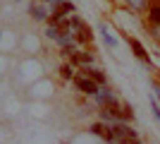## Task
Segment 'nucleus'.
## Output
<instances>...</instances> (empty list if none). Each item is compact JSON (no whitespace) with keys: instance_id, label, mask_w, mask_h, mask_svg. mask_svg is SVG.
Here are the masks:
<instances>
[{"instance_id":"nucleus-9","label":"nucleus","mask_w":160,"mask_h":144,"mask_svg":"<svg viewBox=\"0 0 160 144\" xmlns=\"http://www.w3.org/2000/svg\"><path fill=\"white\" fill-rule=\"evenodd\" d=\"M148 22L151 24H160V5L158 3H151V7H148Z\"/></svg>"},{"instance_id":"nucleus-5","label":"nucleus","mask_w":160,"mask_h":144,"mask_svg":"<svg viewBox=\"0 0 160 144\" xmlns=\"http://www.w3.org/2000/svg\"><path fill=\"white\" fill-rule=\"evenodd\" d=\"M96 101H98L100 106H103V108H108V106L117 103V99H115V94H112V91H110V89L105 87V89H100L98 94H96Z\"/></svg>"},{"instance_id":"nucleus-8","label":"nucleus","mask_w":160,"mask_h":144,"mask_svg":"<svg viewBox=\"0 0 160 144\" xmlns=\"http://www.w3.org/2000/svg\"><path fill=\"white\" fill-rule=\"evenodd\" d=\"M93 39V34H91V29H88V24L84 29H79V31H74V41H79V43H88Z\"/></svg>"},{"instance_id":"nucleus-4","label":"nucleus","mask_w":160,"mask_h":144,"mask_svg":"<svg viewBox=\"0 0 160 144\" xmlns=\"http://www.w3.org/2000/svg\"><path fill=\"white\" fill-rule=\"evenodd\" d=\"M91 62H93V55L91 53H77V51H74L72 55H69V65H81V67H86V65H91Z\"/></svg>"},{"instance_id":"nucleus-15","label":"nucleus","mask_w":160,"mask_h":144,"mask_svg":"<svg viewBox=\"0 0 160 144\" xmlns=\"http://www.w3.org/2000/svg\"><path fill=\"white\" fill-rule=\"evenodd\" d=\"M46 36H48V39H53V41H58V39H60L58 27H48V29H46Z\"/></svg>"},{"instance_id":"nucleus-13","label":"nucleus","mask_w":160,"mask_h":144,"mask_svg":"<svg viewBox=\"0 0 160 144\" xmlns=\"http://www.w3.org/2000/svg\"><path fill=\"white\" fill-rule=\"evenodd\" d=\"M60 77H62V79H74V77H77V75H74V67L69 65V62L60 67Z\"/></svg>"},{"instance_id":"nucleus-11","label":"nucleus","mask_w":160,"mask_h":144,"mask_svg":"<svg viewBox=\"0 0 160 144\" xmlns=\"http://www.w3.org/2000/svg\"><path fill=\"white\" fill-rule=\"evenodd\" d=\"M100 34H103V41H105V46H110V48L117 46V39H115V36L108 31V27H100Z\"/></svg>"},{"instance_id":"nucleus-1","label":"nucleus","mask_w":160,"mask_h":144,"mask_svg":"<svg viewBox=\"0 0 160 144\" xmlns=\"http://www.w3.org/2000/svg\"><path fill=\"white\" fill-rule=\"evenodd\" d=\"M74 84H77V89H79V91H84V94H88V96H96L100 91L98 84H96L93 79L84 77V75H77V77H74Z\"/></svg>"},{"instance_id":"nucleus-2","label":"nucleus","mask_w":160,"mask_h":144,"mask_svg":"<svg viewBox=\"0 0 160 144\" xmlns=\"http://www.w3.org/2000/svg\"><path fill=\"white\" fill-rule=\"evenodd\" d=\"M91 132L98 135V137H103L108 144L117 142V137H115V132H112V125H108V123H93L91 125Z\"/></svg>"},{"instance_id":"nucleus-18","label":"nucleus","mask_w":160,"mask_h":144,"mask_svg":"<svg viewBox=\"0 0 160 144\" xmlns=\"http://www.w3.org/2000/svg\"><path fill=\"white\" fill-rule=\"evenodd\" d=\"M48 3H50V5L55 7V5H60V3H67V0H48Z\"/></svg>"},{"instance_id":"nucleus-7","label":"nucleus","mask_w":160,"mask_h":144,"mask_svg":"<svg viewBox=\"0 0 160 144\" xmlns=\"http://www.w3.org/2000/svg\"><path fill=\"white\" fill-rule=\"evenodd\" d=\"M112 132H115V137L122 139V137H132V135H136V132L129 127L127 123H112Z\"/></svg>"},{"instance_id":"nucleus-3","label":"nucleus","mask_w":160,"mask_h":144,"mask_svg":"<svg viewBox=\"0 0 160 144\" xmlns=\"http://www.w3.org/2000/svg\"><path fill=\"white\" fill-rule=\"evenodd\" d=\"M81 75L84 77H88V79H93L96 84H105V75H103V70H98V67H91V65H86V67H81Z\"/></svg>"},{"instance_id":"nucleus-16","label":"nucleus","mask_w":160,"mask_h":144,"mask_svg":"<svg viewBox=\"0 0 160 144\" xmlns=\"http://www.w3.org/2000/svg\"><path fill=\"white\" fill-rule=\"evenodd\" d=\"M117 144H141V139L136 137V135H132V137H122V139H117Z\"/></svg>"},{"instance_id":"nucleus-19","label":"nucleus","mask_w":160,"mask_h":144,"mask_svg":"<svg viewBox=\"0 0 160 144\" xmlns=\"http://www.w3.org/2000/svg\"><path fill=\"white\" fill-rule=\"evenodd\" d=\"M155 96H158V103H160V87H155Z\"/></svg>"},{"instance_id":"nucleus-10","label":"nucleus","mask_w":160,"mask_h":144,"mask_svg":"<svg viewBox=\"0 0 160 144\" xmlns=\"http://www.w3.org/2000/svg\"><path fill=\"white\" fill-rule=\"evenodd\" d=\"M29 14H31V17H33L36 22H43V19H48L46 10H43L41 5H31V7H29Z\"/></svg>"},{"instance_id":"nucleus-6","label":"nucleus","mask_w":160,"mask_h":144,"mask_svg":"<svg viewBox=\"0 0 160 144\" xmlns=\"http://www.w3.org/2000/svg\"><path fill=\"white\" fill-rule=\"evenodd\" d=\"M127 41H129V46H132L134 55H136L139 60H146L148 62V53H146V48H143V43H141L139 39H127Z\"/></svg>"},{"instance_id":"nucleus-17","label":"nucleus","mask_w":160,"mask_h":144,"mask_svg":"<svg viewBox=\"0 0 160 144\" xmlns=\"http://www.w3.org/2000/svg\"><path fill=\"white\" fill-rule=\"evenodd\" d=\"M151 110H153L155 120H158V123H160V103H158V101H153V103H151Z\"/></svg>"},{"instance_id":"nucleus-14","label":"nucleus","mask_w":160,"mask_h":144,"mask_svg":"<svg viewBox=\"0 0 160 144\" xmlns=\"http://www.w3.org/2000/svg\"><path fill=\"white\" fill-rule=\"evenodd\" d=\"M127 5H132L134 10H146L151 7V0H127Z\"/></svg>"},{"instance_id":"nucleus-12","label":"nucleus","mask_w":160,"mask_h":144,"mask_svg":"<svg viewBox=\"0 0 160 144\" xmlns=\"http://www.w3.org/2000/svg\"><path fill=\"white\" fill-rule=\"evenodd\" d=\"M120 120H122V123H124V120H127V123H129V120H134V108L129 106V103H122V113H120Z\"/></svg>"}]
</instances>
